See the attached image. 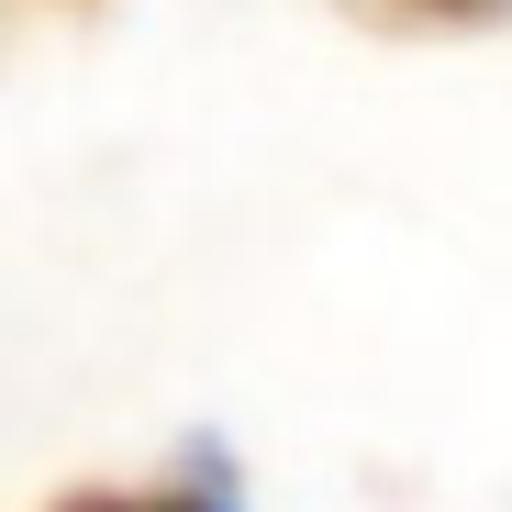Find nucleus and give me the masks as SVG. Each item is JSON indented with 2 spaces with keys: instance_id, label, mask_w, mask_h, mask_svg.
I'll list each match as a JSON object with an SVG mask.
<instances>
[{
  "instance_id": "obj_2",
  "label": "nucleus",
  "mask_w": 512,
  "mask_h": 512,
  "mask_svg": "<svg viewBox=\"0 0 512 512\" xmlns=\"http://www.w3.org/2000/svg\"><path fill=\"white\" fill-rule=\"evenodd\" d=\"M334 12L368 34H401V45H446V34H501L512 0H334Z\"/></svg>"
},
{
  "instance_id": "obj_3",
  "label": "nucleus",
  "mask_w": 512,
  "mask_h": 512,
  "mask_svg": "<svg viewBox=\"0 0 512 512\" xmlns=\"http://www.w3.org/2000/svg\"><path fill=\"white\" fill-rule=\"evenodd\" d=\"M67 12H101V0H67Z\"/></svg>"
},
{
  "instance_id": "obj_1",
  "label": "nucleus",
  "mask_w": 512,
  "mask_h": 512,
  "mask_svg": "<svg viewBox=\"0 0 512 512\" xmlns=\"http://www.w3.org/2000/svg\"><path fill=\"white\" fill-rule=\"evenodd\" d=\"M45 512H245V468L223 446H179L145 479H90V490H56Z\"/></svg>"
}]
</instances>
